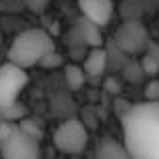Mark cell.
Masks as SVG:
<instances>
[{
	"label": "cell",
	"instance_id": "obj_8",
	"mask_svg": "<svg viewBox=\"0 0 159 159\" xmlns=\"http://www.w3.org/2000/svg\"><path fill=\"white\" fill-rule=\"evenodd\" d=\"M81 66H83V70H85L87 77H91V79L101 77V75L107 70V66H109V52L103 47L91 48V51L85 54Z\"/></svg>",
	"mask_w": 159,
	"mask_h": 159
},
{
	"label": "cell",
	"instance_id": "obj_11",
	"mask_svg": "<svg viewBox=\"0 0 159 159\" xmlns=\"http://www.w3.org/2000/svg\"><path fill=\"white\" fill-rule=\"evenodd\" d=\"M65 81L69 85V89H73V91L83 89V85L87 81V75L83 70V66L81 65H66L65 66Z\"/></svg>",
	"mask_w": 159,
	"mask_h": 159
},
{
	"label": "cell",
	"instance_id": "obj_14",
	"mask_svg": "<svg viewBox=\"0 0 159 159\" xmlns=\"http://www.w3.org/2000/svg\"><path fill=\"white\" fill-rule=\"evenodd\" d=\"M18 127L22 129L26 135H30L32 139H36V141L43 139V131H40V127L34 123V121H30V119H22V121H18Z\"/></svg>",
	"mask_w": 159,
	"mask_h": 159
},
{
	"label": "cell",
	"instance_id": "obj_2",
	"mask_svg": "<svg viewBox=\"0 0 159 159\" xmlns=\"http://www.w3.org/2000/svg\"><path fill=\"white\" fill-rule=\"evenodd\" d=\"M52 51H57V48H54V40L48 34V30L32 26L22 30L12 40L6 57L10 65L18 66L22 70H28L32 66L40 65V61Z\"/></svg>",
	"mask_w": 159,
	"mask_h": 159
},
{
	"label": "cell",
	"instance_id": "obj_13",
	"mask_svg": "<svg viewBox=\"0 0 159 159\" xmlns=\"http://www.w3.org/2000/svg\"><path fill=\"white\" fill-rule=\"evenodd\" d=\"M141 69H143L145 75H155V73H159V58L153 57L151 52H145L143 58H141Z\"/></svg>",
	"mask_w": 159,
	"mask_h": 159
},
{
	"label": "cell",
	"instance_id": "obj_9",
	"mask_svg": "<svg viewBox=\"0 0 159 159\" xmlns=\"http://www.w3.org/2000/svg\"><path fill=\"white\" fill-rule=\"evenodd\" d=\"M93 159H131V155L125 149V145L115 137H103L95 145Z\"/></svg>",
	"mask_w": 159,
	"mask_h": 159
},
{
	"label": "cell",
	"instance_id": "obj_6",
	"mask_svg": "<svg viewBox=\"0 0 159 159\" xmlns=\"http://www.w3.org/2000/svg\"><path fill=\"white\" fill-rule=\"evenodd\" d=\"M113 44L123 54H139L145 52L149 47V32L141 20H123L115 30Z\"/></svg>",
	"mask_w": 159,
	"mask_h": 159
},
{
	"label": "cell",
	"instance_id": "obj_3",
	"mask_svg": "<svg viewBox=\"0 0 159 159\" xmlns=\"http://www.w3.org/2000/svg\"><path fill=\"white\" fill-rule=\"evenodd\" d=\"M26 85V70L10 65V62H4L0 66V119L2 121L18 123L24 119L26 109L18 103V97Z\"/></svg>",
	"mask_w": 159,
	"mask_h": 159
},
{
	"label": "cell",
	"instance_id": "obj_5",
	"mask_svg": "<svg viewBox=\"0 0 159 159\" xmlns=\"http://www.w3.org/2000/svg\"><path fill=\"white\" fill-rule=\"evenodd\" d=\"M87 143H89V131L79 119L62 121L52 133V145L66 155L83 153L87 149Z\"/></svg>",
	"mask_w": 159,
	"mask_h": 159
},
{
	"label": "cell",
	"instance_id": "obj_16",
	"mask_svg": "<svg viewBox=\"0 0 159 159\" xmlns=\"http://www.w3.org/2000/svg\"><path fill=\"white\" fill-rule=\"evenodd\" d=\"M145 97L149 103H159V81H149L145 87Z\"/></svg>",
	"mask_w": 159,
	"mask_h": 159
},
{
	"label": "cell",
	"instance_id": "obj_17",
	"mask_svg": "<svg viewBox=\"0 0 159 159\" xmlns=\"http://www.w3.org/2000/svg\"><path fill=\"white\" fill-rule=\"evenodd\" d=\"M131 107H133V105H131V103H127L125 99H121V97H117V99H115V113H117L119 117L127 115Z\"/></svg>",
	"mask_w": 159,
	"mask_h": 159
},
{
	"label": "cell",
	"instance_id": "obj_4",
	"mask_svg": "<svg viewBox=\"0 0 159 159\" xmlns=\"http://www.w3.org/2000/svg\"><path fill=\"white\" fill-rule=\"evenodd\" d=\"M40 141L18 127V123L0 119V159H39Z\"/></svg>",
	"mask_w": 159,
	"mask_h": 159
},
{
	"label": "cell",
	"instance_id": "obj_20",
	"mask_svg": "<svg viewBox=\"0 0 159 159\" xmlns=\"http://www.w3.org/2000/svg\"><path fill=\"white\" fill-rule=\"evenodd\" d=\"M0 40H2V36H0Z\"/></svg>",
	"mask_w": 159,
	"mask_h": 159
},
{
	"label": "cell",
	"instance_id": "obj_10",
	"mask_svg": "<svg viewBox=\"0 0 159 159\" xmlns=\"http://www.w3.org/2000/svg\"><path fill=\"white\" fill-rule=\"evenodd\" d=\"M77 28H79L77 34L85 40L87 47L99 48L103 44V34H101V28H99L97 24H93V22H89V20L81 18V20H79V24H77Z\"/></svg>",
	"mask_w": 159,
	"mask_h": 159
},
{
	"label": "cell",
	"instance_id": "obj_12",
	"mask_svg": "<svg viewBox=\"0 0 159 159\" xmlns=\"http://www.w3.org/2000/svg\"><path fill=\"white\" fill-rule=\"evenodd\" d=\"M143 75L145 73H143V69H141V62H137V61H131V62H127V65L123 66V79L127 83H131V85L139 83Z\"/></svg>",
	"mask_w": 159,
	"mask_h": 159
},
{
	"label": "cell",
	"instance_id": "obj_15",
	"mask_svg": "<svg viewBox=\"0 0 159 159\" xmlns=\"http://www.w3.org/2000/svg\"><path fill=\"white\" fill-rule=\"evenodd\" d=\"M61 65H62V57L57 51L48 52L47 57L40 61V66H44V69H54V66H61Z\"/></svg>",
	"mask_w": 159,
	"mask_h": 159
},
{
	"label": "cell",
	"instance_id": "obj_7",
	"mask_svg": "<svg viewBox=\"0 0 159 159\" xmlns=\"http://www.w3.org/2000/svg\"><path fill=\"white\" fill-rule=\"evenodd\" d=\"M79 8L83 12V18L97 24L99 28L107 26L115 12L113 0H79Z\"/></svg>",
	"mask_w": 159,
	"mask_h": 159
},
{
	"label": "cell",
	"instance_id": "obj_19",
	"mask_svg": "<svg viewBox=\"0 0 159 159\" xmlns=\"http://www.w3.org/2000/svg\"><path fill=\"white\" fill-rule=\"evenodd\" d=\"M47 2L48 0H26V4H30L34 10H40L43 6H47Z\"/></svg>",
	"mask_w": 159,
	"mask_h": 159
},
{
	"label": "cell",
	"instance_id": "obj_1",
	"mask_svg": "<svg viewBox=\"0 0 159 159\" xmlns=\"http://www.w3.org/2000/svg\"><path fill=\"white\" fill-rule=\"evenodd\" d=\"M123 145L131 159H159V103H137L121 117Z\"/></svg>",
	"mask_w": 159,
	"mask_h": 159
},
{
	"label": "cell",
	"instance_id": "obj_18",
	"mask_svg": "<svg viewBox=\"0 0 159 159\" xmlns=\"http://www.w3.org/2000/svg\"><path fill=\"white\" fill-rule=\"evenodd\" d=\"M105 89L117 95V93H119V91H121V85H119V81H117L115 77H111V79H107V83H105Z\"/></svg>",
	"mask_w": 159,
	"mask_h": 159
}]
</instances>
